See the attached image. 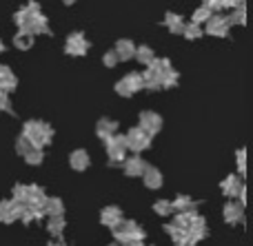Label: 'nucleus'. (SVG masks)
Instances as JSON below:
<instances>
[{"mask_svg": "<svg viewBox=\"0 0 253 246\" xmlns=\"http://www.w3.org/2000/svg\"><path fill=\"white\" fill-rule=\"evenodd\" d=\"M51 129L47 124H40V122H27L25 127V138L31 142L34 146H42L51 140Z\"/></svg>", "mask_w": 253, "mask_h": 246, "instance_id": "1", "label": "nucleus"}, {"mask_svg": "<svg viewBox=\"0 0 253 246\" xmlns=\"http://www.w3.org/2000/svg\"><path fill=\"white\" fill-rule=\"evenodd\" d=\"M125 140H126V149L142 151L149 146V133L144 129H133V131H129V136Z\"/></svg>", "mask_w": 253, "mask_h": 246, "instance_id": "2", "label": "nucleus"}, {"mask_svg": "<svg viewBox=\"0 0 253 246\" xmlns=\"http://www.w3.org/2000/svg\"><path fill=\"white\" fill-rule=\"evenodd\" d=\"M229 27H231V20H227V18H215L211 16L209 18V25H207V31H209L211 35H227Z\"/></svg>", "mask_w": 253, "mask_h": 246, "instance_id": "3", "label": "nucleus"}, {"mask_svg": "<svg viewBox=\"0 0 253 246\" xmlns=\"http://www.w3.org/2000/svg\"><path fill=\"white\" fill-rule=\"evenodd\" d=\"M87 49H89V42L80 34L69 35V40H67V53H71V56H83Z\"/></svg>", "mask_w": 253, "mask_h": 246, "instance_id": "4", "label": "nucleus"}, {"mask_svg": "<svg viewBox=\"0 0 253 246\" xmlns=\"http://www.w3.org/2000/svg\"><path fill=\"white\" fill-rule=\"evenodd\" d=\"M120 220H123V211H120L118 207H107L105 211H102V215H100V222L105 226H109V229L118 224Z\"/></svg>", "mask_w": 253, "mask_h": 246, "instance_id": "5", "label": "nucleus"}, {"mask_svg": "<svg viewBox=\"0 0 253 246\" xmlns=\"http://www.w3.org/2000/svg\"><path fill=\"white\" fill-rule=\"evenodd\" d=\"M140 122H142V129L147 133H158V129H160V118H158L156 113H142V118H140Z\"/></svg>", "mask_w": 253, "mask_h": 246, "instance_id": "6", "label": "nucleus"}, {"mask_svg": "<svg viewBox=\"0 0 253 246\" xmlns=\"http://www.w3.org/2000/svg\"><path fill=\"white\" fill-rule=\"evenodd\" d=\"M224 220L229 222V224H236V222L242 220V209L238 207L236 202H229L227 207H224Z\"/></svg>", "mask_w": 253, "mask_h": 246, "instance_id": "7", "label": "nucleus"}, {"mask_svg": "<svg viewBox=\"0 0 253 246\" xmlns=\"http://www.w3.org/2000/svg\"><path fill=\"white\" fill-rule=\"evenodd\" d=\"M13 87H16L13 73L7 69V67H0V89H2V91H11Z\"/></svg>", "mask_w": 253, "mask_h": 246, "instance_id": "8", "label": "nucleus"}, {"mask_svg": "<svg viewBox=\"0 0 253 246\" xmlns=\"http://www.w3.org/2000/svg\"><path fill=\"white\" fill-rule=\"evenodd\" d=\"M47 231L53 238H60L62 231H65V220H62V215H51V220H49V224H47Z\"/></svg>", "mask_w": 253, "mask_h": 246, "instance_id": "9", "label": "nucleus"}, {"mask_svg": "<svg viewBox=\"0 0 253 246\" xmlns=\"http://www.w3.org/2000/svg\"><path fill=\"white\" fill-rule=\"evenodd\" d=\"M42 211L47 213L49 217H51V215H62V202H60V200H56V198H49V200H44V204H42Z\"/></svg>", "mask_w": 253, "mask_h": 246, "instance_id": "10", "label": "nucleus"}, {"mask_svg": "<svg viewBox=\"0 0 253 246\" xmlns=\"http://www.w3.org/2000/svg\"><path fill=\"white\" fill-rule=\"evenodd\" d=\"M142 176H144V182H147L149 189H158V186H160V182H162L160 171H156V169H144Z\"/></svg>", "mask_w": 253, "mask_h": 246, "instance_id": "11", "label": "nucleus"}, {"mask_svg": "<svg viewBox=\"0 0 253 246\" xmlns=\"http://www.w3.org/2000/svg\"><path fill=\"white\" fill-rule=\"evenodd\" d=\"M133 53H135V49H133V44H131L129 40H120L118 47H116V56L123 58V60H129V58H133Z\"/></svg>", "mask_w": 253, "mask_h": 246, "instance_id": "12", "label": "nucleus"}, {"mask_svg": "<svg viewBox=\"0 0 253 246\" xmlns=\"http://www.w3.org/2000/svg\"><path fill=\"white\" fill-rule=\"evenodd\" d=\"M116 129H118V124H116L114 120H100V124H98V136L111 138L116 133Z\"/></svg>", "mask_w": 253, "mask_h": 246, "instance_id": "13", "label": "nucleus"}, {"mask_svg": "<svg viewBox=\"0 0 253 246\" xmlns=\"http://www.w3.org/2000/svg\"><path fill=\"white\" fill-rule=\"evenodd\" d=\"M222 189H224V193H227V195H231V198H236V193L242 189V186H240V180H238L236 176H231V177H227V180H224Z\"/></svg>", "mask_w": 253, "mask_h": 246, "instance_id": "14", "label": "nucleus"}, {"mask_svg": "<svg viewBox=\"0 0 253 246\" xmlns=\"http://www.w3.org/2000/svg\"><path fill=\"white\" fill-rule=\"evenodd\" d=\"M71 164H74V169L83 171V169H87V164H89V155L84 153V151H76V153L71 155Z\"/></svg>", "mask_w": 253, "mask_h": 246, "instance_id": "15", "label": "nucleus"}, {"mask_svg": "<svg viewBox=\"0 0 253 246\" xmlns=\"http://www.w3.org/2000/svg\"><path fill=\"white\" fill-rule=\"evenodd\" d=\"M144 169H147V164L140 158H133L126 162V173H129V176H140V173H144Z\"/></svg>", "mask_w": 253, "mask_h": 246, "instance_id": "16", "label": "nucleus"}, {"mask_svg": "<svg viewBox=\"0 0 253 246\" xmlns=\"http://www.w3.org/2000/svg\"><path fill=\"white\" fill-rule=\"evenodd\" d=\"M165 25L169 27L171 31H173V34H182V18L180 16H175V13H169V16H167V20H165Z\"/></svg>", "mask_w": 253, "mask_h": 246, "instance_id": "17", "label": "nucleus"}, {"mask_svg": "<svg viewBox=\"0 0 253 246\" xmlns=\"http://www.w3.org/2000/svg\"><path fill=\"white\" fill-rule=\"evenodd\" d=\"M125 82H126V87L131 89V93H133V91H138V89L142 87V75L140 73H129V75H125Z\"/></svg>", "mask_w": 253, "mask_h": 246, "instance_id": "18", "label": "nucleus"}, {"mask_svg": "<svg viewBox=\"0 0 253 246\" xmlns=\"http://www.w3.org/2000/svg\"><path fill=\"white\" fill-rule=\"evenodd\" d=\"M171 209H175V211H191V209H196V204L191 202L189 198H178L175 202H171Z\"/></svg>", "mask_w": 253, "mask_h": 246, "instance_id": "19", "label": "nucleus"}, {"mask_svg": "<svg viewBox=\"0 0 253 246\" xmlns=\"http://www.w3.org/2000/svg\"><path fill=\"white\" fill-rule=\"evenodd\" d=\"M25 158L29 164H38V162H42V151H40V146H31L25 153Z\"/></svg>", "mask_w": 253, "mask_h": 246, "instance_id": "20", "label": "nucleus"}, {"mask_svg": "<svg viewBox=\"0 0 253 246\" xmlns=\"http://www.w3.org/2000/svg\"><path fill=\"white\" fill-rule=\"evenodd\" d=\"M133 56L138 58L140 62H144V65H149V62L153 60V51H151V49H149V47H140L138 51L133 53Z\"/></svg>", "mask_w": 253, "mask_h": 246, "instance_id": "21", "label": "nucleus"}, {"mask_svg": "<svg viewBox=\"0 0 253 246\" xmlns=\"http://www.w3.org/2000/svg\"><path fill=\"white\" fill-rule=\"evenodd\" d=\"M182 31H184V35H187V38H198V35L202 34V31H200V25H198V22H191V25L182 27Z\"/></svg>", "mask_w": 253, "mask_h": 246, "instance_id": "22", "label": "nucleus"}, {"mask_svg": "<svg viewBox=\"0 0 253 246\" xmlns=\"http://www.w3.org/2000/svg\"><path fill=\"white\" fill-rule=\"evenodd\" d=\"M153 211H156L158 215H169L173 209H171V202H165V200H160V202L153 207Z\"/></svg>", "mask_w": 253, "mask_h": 246, "instance_id": "23", "label": "nucleus"}, {"mask_svg": "<svg viewBox=\"0 0 253 246\" xmlns=\"http://www.w3.org/2000/svg\"><path fill=\"white\" fill-rule=\"evenodd\" d=\"M211 18V9L209 7H202L193 13V22H202V20H209Z\"/></svg>", "mask_w": 253, "mask_h": 246, "instance_id": "24", "label": "nucleus"}, {"mask_svg": "<svg viewBox=\"0 0 253 246\" xmlns=\"http://www.w3.org/2000/svg\"><path fill=\"white\" fill-rule=\"evenodd\" d=\"M16 47L18 49H29L31 47V35L25 31V35H16Z\"/></svg>", "mask_w": 253, "mask_h": 246, "instance_id": "25", "label": "nucleus"}, {"mask_svg": "<svg viewBox=\"0 0 253 246\" xmlns=\"http://www.w3.org/2000/svg\"><path fill=\"white\" fill-rule=\"evenodd\" d=\"M116 58H118V56H116V51H114V53H107V56H105V65H107V67H114L116 62H118Z\"/></svg>", "mask_w": 253, "mask_h": 246, "instance_id": "26", "label": "nucleus"}, {"mask_svg": "<svg viewBox=\"0 0 253 246\" xmlns=\"http://www.w3.org/2000/svg\"><path fill=\"white\" fill-rule=\"evenodd\" d=\"M0 109H9V102H7V91L0 89Z\"/></svg>", "mask_w": 253, "mask_h": 246, "instance_id": "27", "label": "nucleus"}, {"mask_svg": "<svg viewBox=\"0 0 253 246\" xmlns=\"http://www.w3.org/2000/svg\"><path fill=\"white\" fill-rule=\"evenodd\" d=\"M47 246H65V242H62L60 238H53V240H51V242H49Z\"/></svg>", "mask_w": 253, "mask_h": 246, "instance_id": "28", "label": "nucleus"}, {"mask_svg": "<svg viewBox=\"0 0 253 246\" xmlns=\"http://www.w3.org/2000/svg\"><path fill=\"white\" fill-rule=\"evenodd\" d=\"M65 2H67V4H71V2H74V0H65Z\"/></svg>", "mask_w": 253, "mask_h": 246, "instance_id": "29", "label": "nucleus"}, {"mask_svg": "<svg viewBox=\"0 0 253 246\" xmlns=\"http://www.w3.org/2000/svg\"><path fill=\"white\" fill-rule=\"evenodd\" d=\"M109 246H120V244H118V242H114V244H109Z\"/></svg>", "mask_w": 253, "mask_h": 246, "instance_id": "30", "label": "nucleus"}]
</instances>
